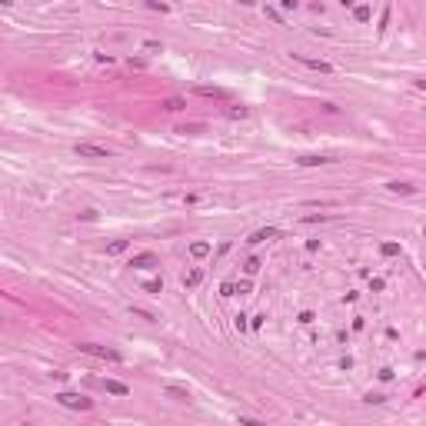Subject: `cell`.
Here are the masks:
<instances>
[{
  "instance_id": "1",
  "label": "cell",
  "mask_w": 426,
  "mask_h": 426,
  "mask_svg": "<svg viewBox=\"0 0 426 426\" xmlns=\"http://www.w3.org/2000/svg\"><path fill=\"white\" fill-rule=\"evenodd\" d=\"M57 403H60V406H67V410H90V406H94V400H90V396L74 393V389H63V393H57Z\"/></svg>"
},
{
  "instance_id": "2",
  "label": "cell",
  "mask_w": 426,
  "mask_h": 426,
  "mask_svg": "<svg viewBox=\"0 0 426 426\" xmlns=\"http://www.w3.org/2000/svg\"><path fill=\"white\" fill-rule=\"evenodd\" d=\"M77 350L87 353V357H97V360H110V363H120V360H123L117 350H110V346H100V343H80Z\"/></svg>"
},
{
  "instance_id": "3",
  "label": "cell",
  "mask_w": 426,
  "mask_h": 426,
  "mask_svg": "<svg viewBox=\"0 0 426 426\" xmlns=\"http://www.w3.org/2000/svg\"><path fill=\"white\" fill-rule=\"evenodd\" d=\"M74 153L83 157V160H106L110 157V150H106V147H97V144H77Z\"/></svg>"
},
{
  "instance_id": "4",
  "label": "cell",
  "mask_w": 426,
  "mask_h": 426,
  "mask_svg": "<svg viewBox=\"0 0 426 426\" xmlns=\"http://www.w3.org/2000/svg\"><path fill=\"white\" fill-rule=\"evenodd\" d=\"M293 60H296V63H303V67H310V70H319V74H333V63H326V60H316V57L293 54Z\"/></svg>"
},
{
  "instance_id": "5",
  "label": "cell",
  "mask_w": 426,
  "mask_h": 426,
  "mask_svg": "<svg viewBox=\"0 0 426 426\" xmlns=\"http://www.w3.org/2000/svg\"><path fill=\"white\" fill-rule=\"evenodd\" d=\"M157 263H160L157 253H150V250H147V253H137V257L130 260V267H133V270H153Z\"/></svg>"
},
{
  "instance_id": "6",
  "label": "cell",
  "mask_w": 426,
  "mask_h": 426,
  "mask_svg": "<svg viewBox=\"0 0 426 426\" xmlns=\"http://www.w3.org/2000/svg\"><path fill=\"white\" fill-rule=\"evenodd\" d=\"M300 167H326V163H336V157H319V153H307V157L296 160Z\"/></svg>"
},
{
  "instance_id": "7",
  "label": "cell",
  "mask_w": 426,
  "mask_h": 426,
  "mask_svg": "<svg viewBox=\"0 0 426 426\" xmlns=\"http://www.w3.org/2000/svg\"><path fill=\"white\" fill-rule=\"evenodd\" d=\"M273 237H280V230H276V226H263V230L250 233V240H246V243H263V240H273Z\"/></svg>"
},
{
  "instance_id": "8",
  "label": "cell",
  "mask_w": 426,
  "mask_h": 426,
  "mask_svg": "<svg viewBox=\"0 0 426 426\" xmlns=\"http://www.w3.org/2000/svg\"><path fill=\"white\" fill-rule=\"evenodd\" d=\"M103 389H106V393H113V396H127V393H130V386L120 383V380H103Z\"/></svg>"
},
{
  "instance_id": "9",
  "label": "cell",
  "mask_w": 426,
  "mask_h": 426,
  "mask_svg": "<svg viewBox=\"0 0 426 426\" xmlns=\"http://www.w3.org/2000/svg\"><path fill=\"white\" fill-rule=\"evenodd\" d=\"M200 280H203V270H190V273H183V287H197Z\"/></svg>"
},
{
  "instance_id": "10",
  "label": "cell",
  "mask_w": 426,
  "mask_h": 426,
  "mask_svg": "<svg viewBox=\"0 0 426 426\" xmlns=\"http://www.w3.org/2000/svg\"><path fill=\"white\" fill-rule=\"evenodd\" d=\"M197 94H200V97H217V100H223V90H220V87H197Z\"/></svg>"
},
{
  "instance_id": "11",
  "label": "cell",
  "mask_w": 426,
  "mask_h": 426,
  "mask_svg": "<svg viewBox=\"0 0 426 426\" xmlns=\"http://www.w3.org/2000/svg\"><path fill=\"white\" fill-rule=\"evenodd\" d=\"M386 190H393V193H413L416 187H410V183H400V180H393V183H386Z\"/></svg>"
},
{
  "instance_id": "12",
  "label": "cell",
  "mask_w": 426,
  "mask_h": 426,
  "mask_svg": "<svg viewBox=\"0 0 426 426\" xmlns=\"http://www.w3.org/2000/svg\"><path fill=\"white\" fill-rule=\"evenodd\" d=\"M190 253H193V257H207V253H210V243L197 240V243H190Z\"/></svg>"
},
{
  "instance_id": "13",
  "label": "cell",
  "mask_w": 426,
  "mask_h": 426,
  "mask_svg": "<svg viewBox=\"0 0 426 426\" xmlns=\"http://www.w3.org/2000/svg\"><path fill=\"white\" fill-rule=\"evenodd\" d=\"M380 253H383V257H400L403 250H400V243H383V246H380Z\"/></svg>"
},
{
  "instance_id": "14",
  "label": "cell",
  "mask_w": 426,
  "mask_h": 426,
  "mask_svg": "<svg viewBox=\"0 0 426 426\" xmlns=\"http://www.w3.org/2000/svg\"><path fill=\"white\" fill-rule=\"evenodd\" d=\"M127 246H130V243H127V240H113V243L106 246V253H123Z\"/></svg>"
},
{
  "instance_id": "15",
  "label": "cell",
  "mask_w": 426,
  "mask_h": 426,
  "mask_svg": "<svg viewBox=\"0 0 426 426\" xmlns=\"http://www.w3.org/2000/svg\"><path fill=\"white\" fill-rule=\"evenodd\" d=\"M246 113H250L246 106H226V117H233V120H237V117H246Z\"/></svg>"
},
{
  "instance_id": "16",
  "label": "cell",
  "mask_w": 426,
  "mask_h": 426,
  "mask_svg": "<svg viewBox=\"0 0 426 426\" xmlns=\"http://www.w3.org/2000/svg\"><path fill=\"white\" fill-rule=\"evenodd\" d=\"M260 267H263V263H260V257H250V260H246V267H243V270H246V273L253 276V273H257Z\"/></svg>"
},
{
  "instance_id": "17",
  "label": "cell",
  "mask_w": 426,
  "mask_h": 426,
  "mask_svg": "<svg viewBox=\"0 0 426 426\" xmlns=\"http://www.w3.org/2000/svg\"><path fill=\"white\" fill-rule=\"evenodd\" d=\"M144 290H147V293H160L163 283H160V280H147V283H144Z\"/></svg>"
},
{
  "instance_id": "18",
  "label": "cell",
  "mask_w": 426,
  "mask_h": 426,
  "mask_svg": "<svg viewBox=\"0 0 426 426\" xmlns=\"http://www.w3.org/2000/svg\"><path fill=\"white\" fill-rule=\"evenodd\" d=\"M353 13H357V20H363V24H366V20H370V7H357V10H353Z\"/></svg>"
},
{
  "instance_id": "19",
  "label": "cell",
  "mask_w": 426,
  "mask_h": 426,
  "mask_svg": "<svg viewBox=\"0 0 426 426\" xmlns=\"http://www.w3.org/2000/svg\"><path fill=\"white\" fill-rule=\"evenodd\" d=\"M167 393L170 396H183V400H187V389H183V386H167Z\"/></svg>"
},
{
  "instance_id": "20",
  "label": "cell",
  "mask_w": 426,
  "mask_h": 426,
  "mask_svg": "<svg viewBox=\"0 0 426 426\" xmlns=\"http://www.w3.org/2000/svg\"><path fill=\"white\" fill-rule=\"evenodd\" d=\"M163 106H167V110H180V106H183V100H180V97H173V100H167Z\"/></svg>"
},
{
  "instance_id": "21",
  "label": "cell",
  "mask_w": 426,
  "mask_h": 426,
  "mask_svg": "<svg viewBox=\"0 0 426 426\" xmlns=\"http://www.w3.org/2000/svg\"><path fill=\"white\" fill-rule=\"evenodd\" d=\"M376 376H380V380H383V383H386V380H393V370H389V366H383V370H380V373H376Z\"/></svg>"
},
{
  "instance_id": "22",
  "label": "cell",
  "mask_w": 426,
  "mask_h": 426,
  "mask_svg": "<svg viewBox=\"0 0 426 426\" xmlns=\"http://www.w3.org/2000/svg\"><path fill=\"white\" fill-rule=\"evenodd\" d=\"M240 426H263L260 420H250V416H240Z\"/></svg>"
},
{
  "instance_id": "23",
  "label": "cell",
  "mask_w": 426,
  "mask_h": 426,
  "mask_svg": "<svg viewBox=\"0 0 426 426\" xmlns=\"http://www.w3.org/2000/svg\"><path fill=\"white\" fill-rule=\"evenodd\" d=\"M220 296H233V283H223V287H220Z\"/></svg>"
},
{
  "instance_id": "24",
  "label": "cell",
  "mask_w": 426,
  "mask_h": 426,
  "mask_svg": "<svg viewBox=\"0 0 426 426\" xmlns=\"http://www.w3.org/2000/svg\"><path fill=\"white\" fill-rule=\"evenodd\" d=\"M233 323H237V330H240V333H243L246 326H250V323H246V316H237V319H233Z\"/></svg>"
},
{
  "instance_id": "25",
  "label": "cell",
  "mask_w": 426,
  "mask_h": 426,
  "mask_svg": "<svg viewBox=\"0 0 426 426\" xmlns=\"http://www.w3.org/2000/svg\"><path fill=\"white\" fill-rule=\"evenodd\" d=\"M366 403H386V396H380V393H370V396H366Z\"/></svg>"
}]
</instances>
